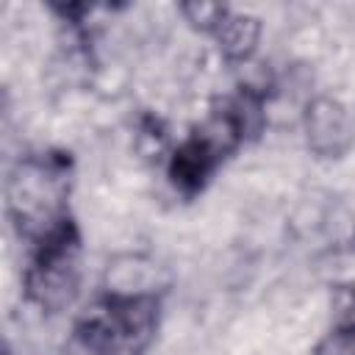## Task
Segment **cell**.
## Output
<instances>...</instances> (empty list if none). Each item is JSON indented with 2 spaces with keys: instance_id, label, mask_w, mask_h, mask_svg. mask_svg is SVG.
Here are the masks:
<instances>
[{
  "instance_id": "obj_1",
  "label": "cell",
  "mask_w": 355,
  "mask_h": 355,
  "mask_svg": "<svg viewBox=\"0 0 355 355\" xmlns=\"http://www.w3.org/2000/svg\"><path fill=\"white\" fill-rule=\"evenodd\" d=\"M69 194V155H25L14 164L6 180V211L28 244L53 230L61 219L72 216L67 208Z\"/></svg>"
},
{
  "instance_id": "obj_2",
  "label": "cell",
  "mask_w": 355,
  "mask_h": 355,
  "mask_svg": "<svg viewBox=\"0 0 355 355\" xmlns=\"http://www.w3.org/2000/svg\"><path fill=\"white\" fill-rule=\"evenodd\" d=\"M28 302L44 313L67 311L80 294V230L72 216L31 244V261L22 275Z\"/></svg>"
},
{
  "instance_id": "obj_3",
  "label": "cell",
  "mask_w": 355,
  "mask_h": 355,
  "mask_svg": "<svg viewBox=\"0 0 355 355\" xmlns=\"http://www.w3.org/2000/svg\"><path fill=\"white\" fill-rule=\"evenodd\" d=\"M305 141L319 158H344L355 144L349 111L333 97H313L305 108Z\"/></svg>"
},
{
  "instance_id": "obj_4",
  "label": "cell",
  "mask_w": 355,
  "mask_h": 355,
  "mask_svg": "<svg viewBox=\"0 0 355 355\" xmlns=\"http://www.w3.org/2000/svg\"><path fill=\"white\" fill-rule=\"evenodd\" d=\"M222 158H225V153L200 130V133H191L189 139H183L172 150L166 172H169L172 186L183 197H194L208 186V180L214 178Z\"/></svg>"
},
{
  "instance_id": "obj_5",
  "label": "cell",
  "mask_w": 355,
  "mask_h": 355,
  "mask_svg": "<svg viewBox=\"0 0 355 355\" xmlns=\"http://www.w3.org/2000/svg\"><path fill=\"white\" fill-rule=\"evenodd\" d=\"M64 355H130L119 327L103 302H97L89 313H83L64 344Z\"/></svg>"
},
{
  "instance_id": "obj_6",
  "label": "cell",
  "mask_w": 355,
  "mask_h": 355,
  "mask_svg": "<svg viewBox=\"0 0 355 355\" xmlns=\"http://www.w3.org/2000/svg\"><path fill=\"white\" fill-rule=\"evenodd\" d=\"M219 53L225 55V61L230 64H244L252 58L258 39H261V19L250 17V14H227L225 22L216 28L214 33Z\"/></svg>"
},
{
  "instance_id": "obj_7",
  "label": "cell",
  "mask_w": 355,
  "mask_h": 355,
  "mask_svg": "<svg viewBox=\"0 0 355 355\" xmlns=\"http://www.w3.org/2000/svg\"><path fill=\"white\" fill-rule=\"evenodd\" d=\"M180 14L186 17V22L194 28V31H202V33H216V28L225 22V17L230 14L227 6L222 3H205V0H189V3H180Z\"/></svg>"
},
{
  "instance_id": "obj_8",
  "label": "cell",
  "mask_w": 355,
  "mask_h": 355,
  "mask_svg": "<svg viewBox=\"0 0 355 355\" xmlns=\"http://www.w3.org/2000/svg\"><path fill=\"white\" fill-rule=\"evenodd\" d=\"M313 355H355V319L338 322L333 330H327L316 341Z\"/></svg>"
},
{
  "instance_id": "obj_9",
  "label": "cell",
  "mask_w": 355,
  "mask_h": 355,
  "mask_svg": "<svg viewBox=\"0 0 355 355\" xmlns=\"http://www.w3.org/2000/svg\"><path fill=\"white\" fill-rule=\"evenodd\" d=\"M8 355H11V352H8Z\"/></svg>"
}]
</instances>
